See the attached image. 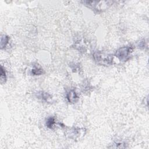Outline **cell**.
<instances>
[{
    "mask_svg": "<svg viewBox=\"0 0 149 149\" xmlns=\"http://www.w3.org/2000/svg\"><path fill=\"white\" fill-rule=\"evenodd\" d=\"M55 124H56V119L55 118L53 117H51L47 118V119L46 120V126L50 129H52L54 125H55Z\"/></svg>",
    "mask_w": 149,
    "mask_h": 149,
    "instance_id": "obj_6",
    "label": "cell"
},
{
    "mask_svg": "<svg viewBox=\"0 0 149 149\" xmlns=\"http://www.w3.org/2000/svg\"><path fill=\"white\" fill-rule=\"evenodd\" d=\"M37 97L38 99H42L43 101L46 102H49V100L52 99L51 96L48 93H46L44 91H39L36 94Z\"/></svg>",
    "mask_w": 149,
    "mask_h": 149,
    "instance_id": "obj_4",
    "label": "cell"
},
{
    "mask_svg": "<svg viewBox=\"0 0 149 149\" xmlns=\"http://www.w3.org/2000/svg\"><path fill=\"white\" fill-rule=\"evenodd\" d=\"M66 98L68 101L71 103H75L79 100V97L74 90H71L66 95Z\"/></svg>",
    "mask_w": 149,
    "mask_h": 149,
    "instance_id": "obj_3",
    "label": "cell"
},
{
    "mask_svg": "<svg viewBox=\"0 0 149 149\" xmlns=\"http://www.w3.org/2000/svg\"><path fill=\"white\" fill-rule=\"evenodd\" d=\"M9 37L7 35H2L1 37V48L3 49L8 44Z\"/></svg>",
    "mask_w": 149,
    "mask_h": 149,
    "instance_id": "obj_5",
    "label": "cell"
},
{
    "mask_svg": "<svg viewBox=\"0 0 149 149\" xmlns=\"http://www.w3.org/2000/svg\"><path fill=\"white\" fill-rule=\"evenodd\" d=\"M6 72L3 66H1V82L3 83V82H5L6 80Z\"/></svg>",
    "mask_w": 149,
    "mask_h": 149,
    "instance_id": "obj_8",
    "label": "cell"
},
{
    "mask_svg": "<svg viewBox=\"0 0 149 149\" xmlns=\"http://www.w3.org/2000/svg\"><path fill=\"white\" fill-rule=\"evenodd\" d=\"M133 49L132 47H124L118 50L115 52V56L122 61H126L129 58Z\"/></svg>",
    "mask_w": 149,
    "mask_h": 149,
    "instance_id": "obj_2",
    "label": "cell"
},
{
    "mask_svg": "<svg viewBox=\"0 0 149 149\" xmlns=\"http://www.w3.org/2000/svg\"><path fill=\"white\" fill-rule=\"evenodd\" d=\"M93 57L97 62L101 65H108L113 63V58L111 56L103 53L100 51L96 52L94 54Z\"/></svg>",
    "mask_w": 149,
    "mask_h": 149,
    "instance_id": "obj_1",
    "label": "cell"
},
{
    "mask_svg": "<svg viewBox=\"0 0 149 149\" xmlns=\"http://www.w3.org/2000/svg\"><path fill=\"white\" fill-rule=\"evenodd\" d=\"M32 74L33 75H40L43 74V70L42 68H39L37 67H34L33 70H32Z\"/></svg>",
    "mask_w": 149,
    "mask_h": 149,
    "instance_id": "obj_7",
    "label": "cell"
}]
</instances>
